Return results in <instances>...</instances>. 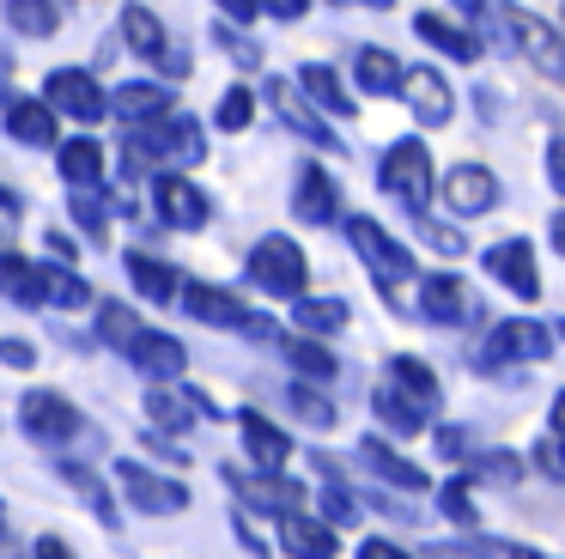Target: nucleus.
I'll use <instances>...</instances> for the list:
<instances>
[{"instance_id":"f257e3e1","label":"nucleus","mask_w":565,"mask_h":559,"mask_svg":"<svg viewBox=\"0 0 565 559\" xmlns=\"http://www.w3.org/2000/svg\"><path fill=\"white\" fill-rule=\"evenodd\" d=\"M128 158H135V170L140 165H201L207 158V134H201L195 116H177L171 109V116L147 122V134L128 146Z\"/></svg>"},{"instance_id":"f03ea898","label":"nucleus","mask_w":565,"mask_h":559,"mask_svg":"<svg viewBox=\"0 0 565 559\" xmlns=\"http://www.w3.org/2000/svg\"><path fill=\"white\" fill-rule=\"evenodd\" d=\"M377 182H383V194H395V201L407 207V213H426L431 207V152H426V140H395L390 152H383V165H377Z\"/></svg>"},{"instance_id":"7ed1b4c3","label":"nucleus","mask_w":565,"mask_h":559,"mask_svg":"<svg viewBox=\"0 0 565 559\" xmlns=\"http://www.w3.org/2000/svg\"><path fill=\"white\" fill-rule=\"evenodd\" d=\"M177 298H183V310L195 316V323L207 328H232V335H249V340H274V323L268 316H256L244 298H232L225 286H177Z\"/></svg>"},{"instance_id":"20e7f679","label":"nucleus","mask_w":565,"mask_h":559,"mask_svg":"<svg viewBox=\"0 0 565 559\" xmlns=\"http://www.w3.org/2000/svg\"><path fill=\"white\" fill-rule=\"evenodd\" d=\"M249 280H256L262 292H274V298H305V280H310V262L305 250H298L292 238H262L256 250H249Z\"/></svg>"},{"instance_id":"39448f33","label":"nucleus","mask_w":565,"mask_h":559,"mask_svg":"<svg viewBox=\"0 0 565 559\" xmlns=\"http://www.w3.org/2000/svg\"><path fill=\"white\" fill-rule=\"evenodd\" d=\"M499 19H504V31H511V43L523 49L547 80H565V36L553 31L547 19H535V12H523V7H504V0H499Z\"/></svg>"},{"instance_id":"423d86ee","label":"nucleus","mask_w":565,"mask_h":559,"mask_svg":"<svg viewBox=\"0 0 565 559\" xmlns=\"http://www.w3.org/2000/svg\"><path fill=\"white\" fill-rule=\"evenodd\" d=\"M553 359V328L535 316H511L487 335V365H541Z\"/></svg>"},{"instance_id":"0eeeda50","label":"nucleus","mask_w":565,"mask_h":559,"mask_svg":"<svg viewBox=\"0 0 565 559\" xmlns=\"http://www.w3.org/2000/svg\"><path fill=\"white\" fill-rule=\"evenodd\" d=\"M347 243H353L359 262H365L377 280H407V274H414V255H407L402 243H395L390 231L377 225V219L353 213V219H347Z\"/></svg>"},{"instance_id":"6e6552de","label":"nucleus","mask_w":565,"mask_h":559,"mask_svg":"<svg viewBox=\"0 0 565 559\" xmlns=\"http://www.w3.org/2000/svg\"><path fill=\"white\" fill-rule=\"evenodd\" d=\"M19 425H25L38 444H67V437L79 432V408L62 389H31V395L19 401Z\"/></svg>"},{"instance_id":"1a4fd4ad","label":"nucleus","mask_w":565,"mask_h":559,"mask_svg":"<svg viewBox=\"0 0 565 559\" xmlns=\"http://www.w3.org/2000/svg\"><path fill=\"white\" fill-rule=\"evenodd\" d=\"M116 481H122L128 505L152 510V517H177V510H189V486L171 481V474H152V468H140V462H116Z\"/></svg>"},{"instance_id":"9d476101","label":"nucleus","mask_w":565,"mask_h":559,"mask_svg":"<svg viewBox=\"0 0 565 559\" xmlns=\"http://www.w3.org/2000/svg\"><path fill=\"white\" fill-rule=\"evenodd\" d=\"M475 292H468V280L456 274H426L419 280V316H426L431 328H468L475 323Z\"/></svg>"},{"instance_id":"9b49d317","label":"nucleus","mask_w":565,"mask_h":559,"mask_svg":"<svg viewBox=\"0 0 565 559\" xmlns=\"http://www.w3.org/2000/svg\"><path fill=\"white\" fill-rule=\"evenodd\" d=\"M43 104L62 109V116H74V122H104V116H110L98 80H92V73H79V67H55L50 80H43Z\"/></svg>"},{"instance_id":"f8f14e48","label":"nucleus","mask_w":565,"mask_h":559,"mask_svg":"<svg viewBox=\"0 0 565 559\" xmlns=\"http://www.w3.org/2000/svg\"><path fill=\"white\" fill-rule=\"evenodd\" d=\"M402 104L414 109V122L419 128H444L450 122V109H456V97H450V80H444L438 67H402Z\"/></svg>"},{"instance_id":"ddd939ff","label":"nucleus","mask_w":565,"mask_h":559,"mask_svg":"<svg viewBox=\"0 0 565 559\" xmlns=\"http://www.w3.org/2000/svg\"><path fill=\"white\" fill-rule=\"evenodd\" d=\"M487 274L499 280L504 292H516V298H541V274H535V243L529 238H504L487 250Z\"/></svg>"},{"instance_id":"4468645a","label":"nucleus","mask_w":565,"mask_h":559,"mask_svg":"<svg viewBox=\"0 0 565 559\" xmlns=\"http://www.w3.org/2000/svg\"><path fill=\"white\" fill-rule=\"evenodd\" d=\"M444 207L462 219H480L499 207V177H492L487 165H450V177H444Z\"/></svg>"},{"instance_id":"2eb2a0df","label":"nucleus","mask_w":565,"mask_h":559,"mask_svg":"<svg viewBox=\"0 0 565 559\" xmlns=\"http://www.w3.org/2000/svg\"><path fill=\"white\" fill-rule=\"evenodd\" d=\"M152 207H159V219L177 225V231H201L213 219V201L189 177H159L152 182Z\"/></svg>"},{"instance_id":"dca6fc26","label":"nucleus","mask_w":565,"mask_h":559,"mask_svg":"<svg viewBox=\"0 0 565 559\" xmlns=\"http://www.w3.org/2000/svg\"><path fill=\"white\" fill-rule=\"evenodd\" d=\"M122 352L135 359V371L152 377V383H171V377H183V365H189V347L177 335H159V328H140Z\"/></svg>"},{"instance_id":"f3484780","label":"nucleus","mask_w":565,"mask_h":559,"mask_svg":"<svg viewBox=\"0 0 565 559\" xmlns=\"http://www.w3.org/2000/svg\"><path fill=\"white\" fill-rule=\"evenodd\" d=\"M292 207H298V219H305V225H334V213H341V194H334L329 170H322V165H305V170H298Z\"/></svg>"},{"instance_id":"a211bd4d","label":"nucleus","mask_w":565,"mask_h":559,"mask_svg":"<svg viewBox=\"0 0 565 559\" xmlns=\"http://www.w3.org/2000/svg\"><path fill=\"white\" fill-rule=\"evenodd\" d=\"M110 116H122V122H135V128H147V122H159V116H171V92L164 85H147V80H135V85H116L110 97Z\"/></svg>"},{"instance_id":"6ab92c4d","label":"nucleus","mask_w":565,"mask_h":559,"mask_svg":"<svg viewBox=\"0 0 565 559\" xmlns=\"http://www.w3.org/2000/svg\"><path fill=\"white\" fill-rule=\"evenodd\" d=\"M280 547L292 559H334L341 547H334V529L317 517H305V510H292V517H280Z\"/></svg>"},{"instance_id":"aec40b11","label":"nucleus","mask_w":565,"mask_h":559,"mask_svg":"<svg viewBox=\"0 0 565 559\" xmlns=\"http://www.w3.org/2000/svg\"><path fill=\"white\" fill-rule=\"evenodd\" d=\"M237 432H244V450L256 456L262 474H280V468H286V456H292V437H286L280 425H268L262 413H244V420H237Z\"/></svg>"},{"instance_id":"412c9836","label":"nucleus","mask_w":565,"mask_h":559,"mask_svg":"<svg viewBox=\"0 0 565 559\" xmlns=\"http://www.w3.org/2000/svg\"><path fill=\"white\" fill-rule=\"evenodd\" d=\"M0 292L19 304V310H43V262H25L19 250L0 255Z\"/></svg>"},{"instance_id":"4be33fe9","label":"nucleus","mask_w":565,"mask_h":559,"mask_svg":"<svg viewBox=\"0 0 565 559\" xmlns=\"http://www.w3.org/2000/svg\"><path fill=\"white\" fill-rule=\"evenodd\" d=\"M371 408H377V420L390 425V432H402V437L426 432V420H431V413L419 408V401L407 395V389H395L390 377H383V383H377V395H371Z\"/></svg>"},{"instance_id":"5701e85b","label":"nucleus","mask_w":565,"mask_h":559,"mask_svg":"<svg viewBox=\"0 0 565 559\" xmlns=\"http://www.w3.org/2000/svg\"><path fill=\"white\" fill-rule=\"evenodd\" d=\"M7 134L25 146H55V109L43 97H13L7 104Z\"/></svg>"},{"instance_id":"b1692460","label":"nucleus","mask_w":565,"mask_h":559,"mask_svg":"<svg viewBox=\"0 0 565 559\" xmlns=\"http://www.w3.org/2000/svg\"><path fill=\"white\" fill-rule=\"evenodd\" d=\"M128 280H135V292L147 304H171L177 286H183V280L171 274V262H159V255H147V250H128Z\"/></svg>"},{"instance_id":"393cba45","label":"nucleus","mask_w":565,"mask_h":559,"mask_svg":"<svg viewBox=\"0 0 565 559\" xmlns=\"http://www.w3.org/2000/svg\"><path fill=\"white\" fill-rule=\"evenodd\" d=\"M268 104H274V116H280V122H286V128H292V134H305V140H317L322 152H334V134L322 128V122L310 116L305 104H298V92H292V85H286V80H274V85H268Z\"/></svg>"},{"instance_id":"a878e982","label":"nucleus","mask_w":565,"mask_h":559,"mask_svg":"<svg viewBox=\"0 0 565 559\" xmlns=\"http://www.w3.org/2000/svg\"><path fill=\"white\" fill-rule=\"evenodd\" d=\"M414 31L426 36L431 49H444L450 61H480V36H475V31H462V24H450V19H438V12H419Z\"/></svg>"},{"instance_id":"bb28decb","label":"nucleus","mask_w":565,"mask_h":559,"mask_svg":"<svg viewBox=\"0 0 565 559\" xmlns=\"http://www.w3.org/2000/svg\"><path fill=\"white\" fill-rule=\"evenodd\" d=\"M122 36H128V49H135V55H147V61H159L164 49H171L164 24L152 19V7H140V0H128V7H122Z\"/></svg>"},{"instance_id":"cd10ccee","label":"nucleus","mask_w":565,"mask_h":559,"mask_svg":"<svg viewBox=\"0 0 565 559\" xmlns=\"http://www.w3.org/2000/svg\"><path fill=\"white\" fill-rule=\"evenodd\" d=\"M55 165H62V177L74 182V189H98V177H104V146H98V140H62Z\"/></svg>"},{"instance_id":"c85d7f7f","label":"nucleus","mask_w":565,"mask_h":559,"mask_svg":"<svg viewBox=\"0 0 565 559\" xmlns=\"http://www.w3.org/2000/svg\"><path fill=\"white\" fill-rule=\"evenodd\" d=\"M359 456H365V462H371V468H377L390 486H402V493H426V474H419L414 462L395 456V450L383 444V437H365V444H359Z\"/></svg>"},{"instance_id":"c756f323","label":"nucleus","mask_w":565,"mask_h":559,"mask_svg":"<svg viewBox=\"0 0 565 559\" xmlns=\"http://www.w3.org/2000/svg\"><path fill=\"white\" fill-rule=\"evenodd\" d=\"M244 493H249V505H256V510H280V517H292L298 505H310L305 486L286 481V474H256V481H249Z\"/></svg>"},{"instance_id":"7c9ffc66","label":"nucleus","mask_w":565,"mask_h":559,"mask_svg":"<svg viewBox=\"0 0 565 559\" xmlns=\"http://www.w3.org/2000/svg\"><path fill=\"white\" fill-rule=\"evenodd\" d=\"M292 323H298V335H341L347 328V304L341 298H292Z\"/></svg>"},{"instance_id":"2f4dec72","label":"nucleus","mask_w":565,"mask_h":559,"mask_svg":"<svg viewBox=\"0 0 565 559\" xmlns=\"http://www.w3.org/2000/svg\"><path fill=\"white\" fill-rule=\"evenodd\" d=\"M298 85H305V97H317V104L329 109V116H347V109H353V97H347L341 73H334V67H322V61L298 67Z\"/></svg>"},{"instance_id":"473e14b6","label":"nucleus","mask_w":565,"mask_h":559,"mask_svg":"<svg viewBox=\"0 0 565 559\" xmlns=\"http://www.w3.org/2000/svg\"><path fill=\"white\" fill-rule=\"evenodd\" d=\"M353 73H359L365 92H395V85H402V61H395L390 49H377V43H365L353 55Z\"/></svg>"},{"instance_id":"72a5a7b5","label":"nucleus","mask_w":565,"mask_h":559,"mask_svg":"<svg viewBox=\"0 0 565 559\" xmlns=\"http://www.w3.org/2000/svg\"><path fill=\"white\" fill-rule=\"evenodd\" d=\"M390 383H395V389H407V395H414L426 413L438 408V377H431L426 365L414 359V352H402V359H390Z\"/></svg>"},{"instance_id":"f704fd0d","label":"nucleus","mask_w":565,"mask_h":559,"mask_svg":"<svg viewBox=\"0 0 565 559\" xmlns=\"http://www.w3.org/2000/svg\"><path fill=\"white\" fill-rule=\"evenodd\" d=\"M7 24H13L19 36H55L62 12H55L50 0H7Z\"/></svg>"},{"instance_id":"c9c22d12","label":"nucleus","mask_w":565,"mask_h":559,"mask_svg":"<svg viewBox=\"0 0 565 559\" xmlns=\"http://www.w3.org/2000/svg\"><path fill=\"white\" fill-rule=\"evenodd\" d=\"M43 304H67V310H86L92 286L74 274V267H43Z\"/></svg>"},{"instance_id":"e433bc0d","label":"nucleus","mask_w":565,"mask_h":559,"mask_svg":"<svg viewBox=\"0 0 565 559\" xmlns=\"http://www.w3.org/2000/svg\"><path fill=\"white\" fill-rule=\"evenodd\" d=\"M286 359L298 365V383H305V377H317V383H322V377L341 371V365H334V352H329V347H317V340H305V335L286 340Z\"/></svg>"},{"instance_id":"4c0bfd02","label":"nucleus","mask_w":565,"mask_h":559,"mask_svg":"<svg viewBox=\"0 0 565 559\" xmlns=\"http://www.w3.org/2000/svg\"><path fill=\"white\" fill-rule=\"evenodd\" d=\"M286 395H292L298 420H305V425H317V432H329V425L341 420V413H334V401H329V395H317V389H305V383H292Z\"/></svg>"},{"instance_id":"58836bf2","label":"nucleus","mask_w":565,"mask_h":559,"mask_svg":"<svg viewBox=\"0 0 565 559\" xmlns=\"http://www.w3.org/2000/svg\"><path fill=\"white\" fill-rule=\"evenodd\" d=\"M147 420L164 425V432H189V420H195V413H189L183 395H164V389H152V395H147Z\"/></svg>"},{"instance_id":"ea45409f","label":"nucleus","mask_w":565,"mask_h":559,"mask_svg":"<svg viewBox=\"0 0 565 559\" xmlns=\"http://www.w3.org/2000/svg\"><path fill=\"white\" fill-rule=\"evenodd\" d=\"M249 116H256V97H249V85H232V92L220 97V116H213V122H220L225 134H244Z\"/></svg>"},{"instance_id":"a19ab883","label":"nucleus","mask_w":565,"mask_h":559,"mask_svg":"<svg viewBox=\"0 0 565 559\" xmlns=\"http://www.w3.org/2000/svg\"><path fill=\"white\" fill-rule=\"evenodd\" d=\"M98 335L104 340H116V347H128V340L140 335V323H135V310H128V304H98Z\"/></svg>"},{"instance_id":"79ce46f5","label":"nucleus","mask_w":565,"mask_h":559,"mask_svg":"<svg viewBox=\"0 0 565 559\" xmlns=\"http://www.w3.org/2000/svg\"><path fill=\"white\" fill-rule=\"evenodd\" d=\"M62 474L79 486V493H86V505L98 510V523H110V529H116V505H110V493L98 486V474H92V468H74V462H62Z\"/></svg>"},{"instance_id":"37998d69","label":"nucleus","mask_w":565,"mask_h":559,"mask_svg":"<svg viewBox=\"0 0 565 559\" xmlns=\"http://www.w3.org/2000/svg\"><path fill=\"white\" fill-rule=\"evenodd\" d=\"M67 213L79 219V231H86V238H98V243L110 238V213H104V201H98V194H92V189H79Z\"/></svg>"},{"instance_id":"c03bdc74","label":"nucleus","mask_w":565,"mask_h":559,"mask_svg":"<svg viewBox=\"0 0 565 559\" xmlns=\"http://www.w3.org/2000/svg\"><path fill=\"white\" fill-rule=\"evenodd\" d=\"M438 510H444L450 523H462V529H475V486H468V481H450V486L438 493Z\"/></svg>"},{"instance_id":"a18cd8bd","label":"nucleus","mask_w":565,"mask_h":559,"mask_svg":"<svg viewBox=\"0 0 565 559\" xmlns=\"http://www.w3.org/2000/svg\"><path fill=\"white\" fill-rule=\"evenodd\" d=\"M492 553H504L499 541H444V547H426V559H492Z\"/></svg>"},{"instance_id":"49530a36","label":"nucleus","mask_w":565,"mask_h":559,"mask_svg":"<svg viewBox=\"0 0 565 559\" xmlns=\"http://www.w3.org/2000/svg\"><path fill=\"white\" fill-rule=\"evenodd\" d=\"M475 468H480V481H499V486H511L516 474H523V462H516L511 450H492V456H480V462H475Z\"/></svg>"},{"instance_id":"de8ad7c7","label":"nucleus","mask_w":565,"mask_h":559,"mask_svg":"<svg viewBox=\"0 0 565 559\" xmlns=\"http://www.w3.org/2000/svg\"><path fill=\"white\" fill-rule=\"evenodd\" d=\"M317 505H322V517H329V523H359V498L347 493V486H329Z\"/></svg>"},{"instance_id":"09e8293b","label":"nucleus","mask_w":565,"mask_h":559,"mask_svg":"<svg viewBox=\"0 0 565 559\" xmlns=\"http://www.w3.org/2000/svg\"><path fill=\"white\" fill-rule=\"evenodd\" d=\"M535 468L547 474V481H565V444L553 432H541V444H535Z\"/></svg>"},{"instance_id":"8fccbe9b","label":"nucleus","mask_w":565,"mask_h":559,"mask_svg":"<svg viewBox=\"0 0 565 559\" xmlns=\"http://www.w3.org/2000/svg\"><path fill=\"white\" fill-rule=\"evenodd\" d=\"M419 225H426L431 250H444V255H462V250H468V243H462V231H456V225H438L431 213H419Z\"/></svg>"},{"instance_id":"3c124183","label":"nucleus","mask_w":565,"mask_h":559,"mask_svg":"<svg viewBox=\"0 0 565 559\" xmlns=\"http://www.w3.org/2000/svg\"><path fill=\"white\" fill-rule=\"evenodd\" d=\"M0 359L13 365V371H31V365H38V347H31V340H13V335H7V340H0Z\"/></svg>"},{"instance_id":"603ef678","label":"nucleus","mask_w":565,"mask_h":559,"mask_svg":"<svg viewBox=\"0 0 565 559\" xmlns=\"http://www.w3.org/2000/svg\"><path fill=\"white\" fill-rule=\"evenodd\" d=\"M547 182L565 194V134H559V140H547Z\"/></svg>"},{"instance_id":"864d4df0","label":"nucleus","mask_w":565,"mask_h":559,"mask_svg":"<svg viewBox=\"0 0 565 559\" xmlns=\"http://www.w3.org/2000/svg\"><path fill=\"white\" fill-rule=\"evenodd\" d=\"M359 559H414V553H402L395 541H383V535H371V541L359 547Z\"/></svg>"},{"instance_id":"5fc2aeb1","label":"nucleus","mask_w":565,"mask_h":559,"mask_svg":"<svg viewBox=\"0 0 565 559\" xmlns=\"http://www.w3.org/2000/svg\"><path fill=\"white\" fill-rule=\"evenodd\" d=\"M262 12H268V19H305L310 0H262Z\"/></svg>"},{"instance_id":"6e6d98bb","label":"nucleus","mask_w":565,"mask_h":559,"mask_svg":"<svg viewBox=\"0 0 565 559\" xmlns=\"http://www.w3.org/2000/svg\"><path fill=\"white\" fill-rule=\"evenodd\" d=\"M213 7H225V19H237V24H249L262 12V0H213Z\"/></svg>"},{"instance_id":"4d7b16f0","label":"nucleus","mask_w":565,"mask_h":559,"mask_svg":"<svg viewBox=\"0 0 565 559\" xmlns=\"http://www.w3.org/2000/svg\"><path fill=\"white\" fill-rule=\"evenodd\" d=\"M38 559H74V547H67L62 535H43V541H38Z\"/></svg>"},{"instance_id":"13d9d810","label":"nucleus","mask_w":565,"mask_h":559,"mask_svg":"<svg viewBox=\"0 0 565 559\" xmlns=\"http://www.w3.org/2000/svg\"><path fill=\"white\" fill-rule=\"evenodd\" d=\"M50 255H62V267H67V262H74V255H79V250H74V238H67L62 225L50 231Z\"/></svg>"},{"instance_id":"bf43d9fd","label":"nucleus","mask_w":565,"mask_h":559,"mask_svg":"<svg viewBox=\"0 0 565 559\" xmlns=\"http://www.w3.org/2000/svg\"><path fill=\"white\" fill-rule=\"evenodd\" d=\"M547 238H553V250H559V255H565V207H559V213H553V219H547Z\"/></svg>"},{"instance_id":"052dcab7","label":"nucleus","mask_w":565,"mask_h":559,"mask_svg":"<svg viewBox=\"0 0 565 559\" xmlns=\"http://www.w3.org/2000/svg\"><path fill=\"white\" fill-rule=\"evenodd\" d=\"M553 437L565 444V389H559V401H553Z\"/></svg>"},{"instance_id":"680f3d73","label":"nucleus","mask_w":565,"mask_h":559,"mask_svg":"<svg viewBox=\"0 0 565 559\" xmlns=\"http://www.w3.org/2000/svg\"><path fill=\"white\" fill-rule=\"evenodd\" d=\"M456 12H468V19H480V12H487V0H456Z\"/></svg>"},{"instance_id":"e2e57ef3","label":"nucleus","mask_w":565,"mask_h":559,"mask_svg":"<svg viewBox=\"0 0 565 559\" xmlns=\"http://www.w3.org/2000/svg\"><path fill=\"white\" fill-rule=\"evenodd\" d=\"M511 559H547V553H535V547H504Z\"/></svg>"},{"instance_id":"0e129e2a","label":"nucleus","mask_w":565,"mask_h":559,"mask_svg":"<svg viewBox=\"0 0 565 559\" xmlns=\"http://www.w3.org/2000/svg\"><path fill=\"white\" fill-rule=\"evenodd\" d=\"M0 541H7V505H0Z\"/></svg>"},{"instance_id":"69168bd1","label":"nucleus","mask_w":565,"mask_h":559,"mask_svg":"<svg viewBox=\"0 0 565 559\" xmlns=\"http://www.w3.org/2000/svg\"><path fill=\"white\" fill-rule=\"evenodd\" d=\"M371 7H390V0H371Z\"/></svg>"}]
</instances>
